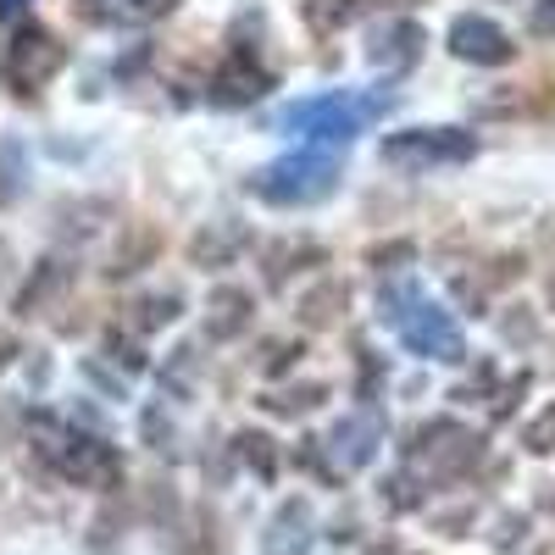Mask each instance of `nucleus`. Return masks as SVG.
Instances as JSON below:
<instances>
[{
    "instance_id": "obj_1",
    "label": "nucleus",
    "mask_w": 555,
    "mask_h": 555,
    "mask_svg": "<svg viewBox=\"0 0 555 555\" xmlns=\"http://www.w3.org/2000/svg\"><path fill=\"white\" fill-rule=\"evenodd\" d=\"M23 428H28V450H34V455H39L56 478L83 483V489H106V483L117 478V450H112V444H101L95 434L73 428L67 416L28 411V416H23Z\"/></svg>"
},
{
    "instance_id": "obj_2",
    "label": "nucleus",
    "mask_w": 555,
    "mask_h": 555,
    "mask_svg": "<svg viewBox=\"0 0 555 555\" xmlns=\"http://www.w3.org/2000/svg\"><path fill=\"white\" fill-rule=\"evenodd\" d=\"M334 190H339V156H328L322 145H306L250 172V195L267 206H311V201H328Z\"/></svg>"
},
{
    "instance_id": "obj_3",
    "label": "nucleus",
    "mask_w": 555,
    "mask_h": 555,
    "mask_svg": "<svg viewBox=\"0 0 555 555\" xmlns=\"http://www.w3.org/2000/svg\"><path fill=\"white\" fill-rule=\"evenodd\" d=\"M478 151V139L467 128H400L384 139V167L395 172H428V167H444V162H467Z\"/></svg>"
},
{
    "instance_id": "obj_4",
    "label": "nucleus",
    "mask_w": 555,
    "mask_h": 555,
    "mask_svg": "<svg viewBox=\"0 0 555 555\" xmlns=\"http://www.w3.org/2000/svg\"><path fill=\"white\" fill-rule=\"evenodd\" d=\"M389 322H395V334L416 350V356H439V361H455L461 356V339H455V322L434 306V300H423V295H389V311H384Z\"/></svg>"
},
{
    "instance_id": "obj_5",
    "label": "nucleus",
    "mask_w": 555,
    "mask_h": 555,
    "mask_svg": "<svg viewBox=\"0 0 555 555\" xmlns=\"http://www.w3.org/2000/svg\"><path fill=\"white\" fill-rule=\"evenodd\" d=\"M62 62H67V51L56 44L51 28H39V23L12 28V44H7V83L17 89V95H23V89L51 83V78L62 73Z\"/></svg>"
},
{
    "instance_id": "obj_6",
    "label": "nucleus",
    "mask_w": 555,
    "mask_h": 555,
    "mask_svg": "<svg viewBox=\"0 0 555 555\" xmlns=\"http://www.w3.org/2000/svg\"><path fill=\"white\" fill-rule=\"evenodd\" d=\"M284 128L306 133L311 145H345V139L361 128V112L350 101H334V95H322V101H306L295 112H284Z\"/></svg>"
},
{
    "instance_id": "obj_7",
    "label": "nucleus",
    "mask_w": 555,
    "mask_h": 555,
    "mask_svg": "<svg viewBox=\"0 0 555 555\" xmlns=\"http://www.w3.org/2000/svg\"><path fill=\"white\" fill-rule=\"evenodd\" d=\"M450 51L461 62H473V67H500V62L517 56V44H512V34H505L500 23H489V17H455L450 23Z\"/></svg>"
},
{
    "instance_id": "obj_8",
    "label": "nucleus",
    "mask_w": 555,
    "mask_h": 555,
    "mask_svg": "<svg viewBox=\"0 0 555 555\" xmlns=\"http://www.w3.org/2000/svg\"><path fill=\"white\" fill-rule=\"evenodd\" d=\"M423 44H428L423 23H411V17H384V23L373 28V44H366V62H373L378 73H405V67H416Z\"/></svg>"
},
{
    "instance_id": "obj_9",
    "label": "nucleus",
    "mask_w": 555,
    "mask_h": 555,
    "mask_svg": "<svg viewBox=\"0 0 555 555\" xmlns=\"http://www.w3.org/2000/svg\"><path fill=\"white\" fill-rule=\"evenodd\" d=\"M78 12L101 28H145L172 12V0H78Z\"/></svg>"
},
{
    "instance_id": "obj_10",
    "label": "nucleus",
    "mask_w": 555,
    "mask_h": 555,
    "mask_svg": "<svg viewBox=\"0 0 555 555\" xmlns=\"http://www.w3.org/2000/svg\"><path fill=\"white\" fill-rule=\"evenodd\" d=\"M261 89H267V73L245 56H228L211 78V101L217 106H245V101H261Z\"/></svg>"
},
{
    "instance_id": "obj_11",
    "label": "nucleus",
    "mask_w": 555,
    "mask_h": 555,
    "mask_svg": "<svg viewBox=\"0 0 555 555\" xmlns=\"http://www.w3.org/2000/svg\"><path fill=\"white\" fill-rule=\"evenodd\" d=\"M240 250H245V228L234 217H211L201 234H195V245H190V256L201 267H234Z\"/></svg>"
},
{
    "instance_id": "obj_12",
    "label": "nucleus",
    "mask_w": 555,
    "mask_h": 555,
    "mask_svg": "<svg viewBox=\"0 0 555 555\" xmlns=\"http://www.w3.org/2000/svg\"><path fill=\"white\" fill-rule=\"evenodd\" d=\"M373 444H378V423H373V416H345V423H334V434H328L334 461L350 467V473L373 461Z\"/></svg>"
},
{
    "instance_id": "obj_13",
    "label": "nucleus",
    "mask_w": 555,
    "mask_h": 555,
    "mask_svg": "<svg viewBox=\"0 0 555 555\" xmlns=\"http://www.w3.org/2000/svg\"><path fill=\"white\" fill-rule=\"evenodd\" d=\"M261 550H267V555H306V550H311V512H306L300 500H295V505H284V512L272 517V528H267Z\"/></svg>"
},
{
    "instance_id": "obj_14",
    "label": "nucleus",
    "mask_w": 555,
    "mask_h": 555,
    "mask_svg": "<svg viewBox=\"0 0 555 555\" xmlns=\"http://www.w3.org/2000/svg\"><path fill=\"white\" fill-rule=\"evenodd\" d=\"M206 311H211L206 317V334L211 339H228V334H240L245 322H250V295L245 289H217Z\"/></svg>"
},
{
    "instance_id": "obj_15",
    "label": "nucleus",
    "mask_w": 555,
    "mask_h": 555,
    "mask_svg": "<svg viewBox=\"0 0 555 555\" xmlns=\"http://www.w3.org/2000/svg\"><path fill=\"white\" fill-rule=\"evenodd\" d=\"M378 0H306V23L317 34H334V28H350L356 17H366Z\"/></svg>"
},
{
    "instance_id": "obj_16",
    "label": "nucleus",
    "mask_w": 555,
    "mask_h": 555,
    "mask_svg": "<svg viewBox=\"0 0 555 555\" xmlns=\"http://www.w3.org/2000/svg\"><path fill=\"white\" fill-rule=\"evenodd\" d=\"M522 444H528L533 455H550V450H555V405H544L533 423L522 428Z\"/></svg>"
},
{
    "instance_id": "obj_17",
    "label": "nucleus",
    "mask_w": 555,
    "mask_h": 555,
    "mask_svg": "<svg viewBox=\"0 0 555 555\" xmlns=\"http://www.w3.org/2000/svg\"><path fill=\"white\" fill-rule=\"evenodd\" d=\"M339 306H345V289H322L306 300V322H328V317H339Z\"/></svg>"
},
{
    "instance_id": "obj_18",
    "label": "nucleus",
    "mask_w": 555,
    "mask_h": 555,
    "mask_svg": "<svg viewBox=\"0 0 555 555\" xmlns=\"http://www.w3.org/2000/svg\"><path fill=\"white\" fill-rule=\"evenodd\" d=\"M172 295H162V300H139L133 311H139V328H162V322H172Z\"/></svg>"
},
{
    "instance_id": "obj_19",
    "label": "nucleus",
    "mask_w": 555,
    "mask_h": 555,
    "mask_svg": "<svg viewBox=\"0 0 555 555\" xmlns=\"http://www.w3.org/2000/svg\"><path fill=\"white\" fill-rule=\"evenodd\" d=\"M528 23H533V34H555V0H533Z\"/></svg>"
},
{
    "instance_id": "obj_20",
    "label": "nucleus",
    "mask_w": 555,
    "mask_h": 555,
    "mask_svg": "<svg viewBox=\"0 0 555 555\" xmlns=\"http://www.w3.org/2000/svg\"><path fill=\"white\" fill-rule=\"evenodd\" d=\"M7 7H12V12H17V7H23V0H7Z\"/></svg>"
}]
</instances>
